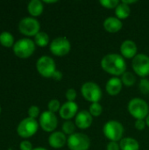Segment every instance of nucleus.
I'll use <instances>...</instances> for the list:
<instances>
[{"label": "nucleus", "instance_id": "nucleus-16", "mask_svg": "<svg viewBox=\"0 0 149 150\" xmlns=\"http://www.w3.org/2000/svg\"><path fill=\"white\" fill-rule=\"evenodd\" d=\"M68 139L63 132H53L48 137V143L54 149H61L67 143Z\"/></svg>", "mask_w": 149, "mask_h": 150}, {"label": "nucleus", "instance_id": "nucleus-18", "mask_svg": "<svg viewBox=\"0 0 149 150\" xmlns=\"http://www.w3.org/2000/svg\"><path fill=\"white\" fill-rule=\"evenodd\" d=\"M123 87V83L121 79L119 77H112L110 78L105 85L106 92L111 96H116L120 93Z\"/></svg>", "mask_w": 149, "mask_h": 150}, {"label": "nucleus", "instance_id": "nucleus-37", "mask_svg": "<svg viewBox=\"0 0 149 150\" xmlns=\"http://www.w3.org/2000/svg\"><path fill=\"white\" fill-rule=\"evenodd\" d=\"M44 3H47V4H54V3H57V1L54 0V1H47V0H45L43 1Z\"/></svg>", "mask_w": 149, "mask_h": 150}, {"label": "nucleus", "instance_id": "nucleus-29", "mask_svg": "<svg viewBox=\"0 0 149 150\" xmlns=\"http://www.w3.org/2000/svg\"><path fill=\"white\" fill-rule=\"evenodd\" d=\"M139 89L141 93L147 95L149 94V80L147 78H142L139 84Z\"/></svg>", "mask_w": 149, "mask_h": 150}, {"label": "nucleus", "instance_id": "nucleus-13", "mask_svg": "<svg viewBox=\"0 0 149 150\" xmlns=\"http://www.w3.org/2000/svg\"><path fill=\"white\" fill-rule=\"evenodd\" d=\"M77 111H78L77 104L76 102L68 101L61 106L59 113H60V116L61 119L66 120H69L72 118L76 116Z\"/></svg>", "mask_w": 149, "mask_h": 150}, {"label": "nucleus", "instance_id": "nucleus-34", "mask_svg": "<svg viewBox=\"0 0 149 150\" xmlns=\"http://www.w3.org/2000/svg\"><path fill=\"white\" fill-rule=\"evenodd\" d=\"M106 150H120L119 143L117 142H110L106 146Z\"/></svg>", "mask_w": 149, "mask_h": 150}, {"label": "nucleus", "instance_id": "nucleus-33", "mask_svg": "<svg viewBox=\"0 0 149 150\" xmlns=\"http://www.w3.org/2000/svg\"><path fill=\"white\" fill-rule=\"evenodd\" d=\"M134 126H135V128L138 129V130H144L146 126H147V123H146V120H136L135 123H134Z\"/></svg>", "mask_w": 149, "mask_h": 150}, {"label": "nucleus", "instance_id": "nucleus-24", "mask_svg": "<svg viewBox=\"0 0 149 150\" xmlns=\"http://www.w3.org/2000/svg\"><path fill=\"white\" fill-rule=\"evenodd\" d=\"M121 82L123 83V85L126 86V87H131L133 86L135 82H136V79H135V76L134 75L130 72V71H126L122 76H121Z\"/></svg>", "mask_w": 149, "mask_h": 150}, {"label": "nucleus", "instance_id": "nucleus-8", "mask_svg": "<svg viewBox=\"0 0 149 150\" xmlns=\"http://www.w3.org/2000/svg\"><path fill=\"white\" fill-rule=\"evenodd\" d=\"M67 144L70 150H88L90 147V140L84 134L75 133L68 136Z\"/></svg>", "mask_w": 149, "mask_h": 150}, {"label": "nucleus", "instance_id": "nucleus-28", "mask_svg": "<svg viewBox=\"0 0 149 150\" xmlns=\"http://www.w3.org/2000/svg\"><path fill=\"white\" fill-rule=\"evenodd\" d=\"M61 104L59 102V100L57 99H52L48 102V105H47V108H48V111L51 112H56L58 111H60L61 109Z\"/></svg>", "mask_w": 149, "mask_h": 150}, {"label": "nucleus", "instance_id": "nucleus-23", "mask_svg": "<svg viewBox=\"0 0 149 150\" xmlns=\"http://www.w3.org/2000/svg\"><path fill=\"white\" fill-rule=\"evenodd\" d=\"M34 43L39 47H46L49 43V36L45 32H40L34 36Z\"/></svg>", "mask_w": 149, "mask_h": 150}, {"label": "nucleus", "instance_id": "nucleus-4", "mask_svg": "<svg viewBox=\"0 0 149 150\" xmlns=\"http://www.w3.org/2000/svg\"><path fill=\"white\" fill-rule=\"evenodd\" d=\"M103 133L105 136L111 142L121 141L124 134L123 125L117 120H109L104 125Z\"/></svg>", "mask_w": 149, "mask_h": 150}, {"label": "nucleus", "instance_id": "nucleus-1", "mask_svg": "<svg viewBox=\"0 0 149 150\" xmlns=\"http://www.w3.org/2000/svg\"><path fill=\"white\" fill-rule=\"evenodd\" d=\"M102 69L108 74L119 76L126 71V63L124 57L119 54H108L101 60Z\"/></svg>", "mask_w": 149, "mask_h": 150}, {"label": "nucleus", "instance_id": "nucleus-40", "mask_svg": "<svg viewBox=\"0 0 149 150\" xmlns=\"http://www.w3.org/2000/svg\"><path fill=\"white\" fill-rule=\"evenodd\" d=\"M0 113H1V107H0Z\"/></svg>", "mask_w": 149, "mask_h": 150}, {"label": "nucleus", "instance_id": "nucleus-30", "mask_svg": "<svg viewBox=\"0 0 149 150\" xmlns=\"http://www.w3.org/2000/svg\"><path fill=\"white\" fill-rule=\"evenodd\" d=\"M40 115V108L36 105H32L28 109V116L32 119H36Z\"/></svg>", "mask_w": 149, "mask_h": 150}, {"label": "nucleus", "instance_id": "nucleus-10", "mask_svg": "<svg viewBox=\"0 0 149 150\" xmlns=\"http://www.w3.org/2000/svg\"><path fill=\"white\" fill-rule=\"evenodd\" d=\"M132 67L137 76L141 77L149 76V56L145 54H137L133 59Z\"/></svg>", "mask_w": 149, "mask_h": 150}, {"label": "nucleus", "instance_id": "nucleus-6", "mask_svg": "<svg viewBox=\"0 0 149 150\" xmlns=\"http://www.w3.org/2000/svg\"><path fill=\"white\" fill-rule=\"evenodd\" d=\"M36 69L39 74L46 78L52 77L54 72L57 70L54 59L47 55H43L38 59L36 63Z\"/></svg>", "mask_w": 149, "mask_h": 150}, {"label": "nucleus", "instance_id": "nucleus-22", "mask_svg": "<svg viewBox=\"0 0 149 150\" xmlns=\"http://www.w3.org/2000/svg\"><path fill=\"white\" fill-rule=\"evenodd\" d=\"M0 44L5 47H11L14 46V38L9 32H2L0 33Z\"/></svg>", "mask_w": 149, "mask_h": 150}, {"label": "nucleus", "instance_id": "nucleus-26", "mask_svg": "<svg viewBox=\"0 0 149 150\" xmlns=\"http://www.w3.org/2000/svg\"><path fill=\"white\" fill-rule=\"evenodd\" d=\"M89 112L92 115V117H98L103 112V107L99 103H92L90 105Z\"/></svg>", "mask_w": 149, "mask_h": 150}, {"label": "nucleus", "instance_id": "nucleus-21", "mask_svg": "<svg viewBox=\"0 0 149 150\" xmlns=\"http://www.w3.org/2000/svg\"><path fill=\"white\" fill-rule=\"evenodd\" d=\"M130 13H131V9H130L129 5H127L122 2H120L119 4L115 9L116 17L120 20L128 18L130 16Z\"/></svg>", "mask_w": 149, "mask_h": 150}, {"label": "nucleus", "instance_id": "nucleus-31", "mask_svg": "<svg viewBox=\"0 0 149 150\" xmlns=\"http://www.w3.org/2000/svg\"><path fill=\"white\" fill-rule=\"evenodd\" d=\"M76 91L75 89H68L66 93H65V96H66V98L68 99V101H71V102H75V99L76 98Z\"/></svg>", "mask_w": 149, "mask_h": 150}, {"label": "nucleus", "instance_id": "nucleus-19", "mask_svg": "<svg viewBox=\"0 0 149 150\" xmlns=\"http://www.w3.org/2000/svg\"><path fill=\"white\" fill-rule=\"evenodd\" d=\"M27 10L30 15L33 17H39L41 15L44 10L43 3L40 0H32L27 5Z\"/></svg>", "mask_w": 149, "mask_h": 150}, {"label": "nucleus", "instance_id": "nucleus-32", "mask_svg": "<svg viewBox=\"0 0 149 150\" xmlns=\"http://www.w3.org/2000/svg\"><path fill=\"white\" fill-rule=\"evenodd\" d=\"M20 150H32V144L29 141H23L19 144Z\"/></svg>", "mask_w": 149, "mask_h": 150}, {"label": "nucleus", "instance_id": "nucleus-25", "mask_svg": "<svg viewBox=\"0 0 149 150\" xmlns=\"http://www.w3.org/2000/svg\"><path fill=\"white\" fill-rule=\"evenodd\" d=\"M76 127V124L73 123L72 121H70V120H66V121L62 124L61 129H62V132H63L65 134L71 135V134H75Z\"/></svg>", "mask_w": 149, "mask_h": 150}, {"label": "nucleus", "instance_id": "nucleus-9", "mask_svg": "<svg viewBox=\"0 0 149 150\" xmlns=\"http://www.w3.org/2000/svg\"><path fill=\"white\" fill-rule=\"evenodd\" d=\"M40 25L39 21L32 17H26L22 18L18 23L19 32L28 37L35 36L40 33Z\"/></svg>", "mask_w": 149, "mask_h": 150}, {"label": "nucleus", "instance_id": "nucleus-15", "mask_svg": "<svg viewBox=\"0 0 149 150\" xmlns=\"http://www.w3.org/2000/svg\"><path fill=\"white\" fill-rule=\"evenodd\" d=\"M92 121V115L88 111H81L77 112L75 119V124L80 129H88L91 126Z\"/></svg>", "mask_w": 149, "mask_h": 150}, {"label": "nucleus", "instance_id": "nucleus-5", "mask_svg": "<svg viewBox=\"0 0 149 150\" xmlns=\"http://www.w3.org/2000/svg\"><path fill=\"white\" fill-rule=\"evenodd\" d=\"M81 92L84 99L92 103H99L102 98L101 88L94 82H86L81 87Z\"/></svg>", "mask_w": 149, "mask_h": 150}, {"label": "nucleus", "instance_id": "nucleus-7", "mask_svg": "<svg viewBox=\"0 0 149 150\" xmlns=\"http://www.w3.org/2000/svg\"><path fill=\"white\" fill-rule=\"evenodd\" d=\"M39 128V123L36 120L32 118H25L22 120L17 127V133L21 138H30L33 136Z\"/></svg>", "mask_w": 149, "mask_h": 150}, {"label": "nucleus", "instance_id": "nucleus-27", "mask_svg": "<svg viewBox=\"0 0 149 150\" xmlns=\"http://www.w3.org/2000/svg\"><path fill=\"white\" fill-rule=\"evenodd\" d=\"M119 1L118 0H100L99 4L107 9H116L117 6L119 4Z\"/></svg>", "mask_w": 149, "mask_h": 150}, {"label": "nucleus", "instance_id": "nucleus-3", "mask_svg": "<svg viewBox=\"0 0 149 150\" xmlns=\"http://www.w3.org/2000/svg\"><path fill=\"white\" fill-rule=\"evenodd\" d=\"M35 51V43L28 38H23L15 42L13 52L16 56L21 59L29 58Z\"/></svg>", "mask_w": 149, "mask_h": 150}, {"label": "nucleus", "instance_id": "nucleus-35", "mask_svg": "<svg viewBox=\"0 0 149 150\" xmlns=\"http://www.w3.org/2000/svg\"><path fill=\"white\" fill-rule=\"evenodd\" d=\"M52 78H54V79L56 80V81H61V80L62 79V73H61L60 70H56V71L54 72V74L53 75Z\"/></svg>", "mask_w": 149, "mask_h": 150}, {"label": "nucleus", "instance_id": "nucleus-20", "mask_svg": "<svg viewBox=\"0 0 149 150\" xmlns=\"http://www.w3.org/2000/svg\"><path fill=\"white\" fill-rule=\"evenodd\" d=\"M120 150H139L140 144L137 140L132 137L123 138L119 142Z\"/></svg>", "mask_w": 149, "mask_h": 150}, {"label": "nucleus", "instance_id": "nucleus-12", "mask_svg": "<svg viewBox=\"0 0 149 150\" xmlns=\"http://www.w3.org/2000/svg\"><path fill=\"white\" fill-rule=\"evenodd\" d=\"M58 120L55 113L49 111L43 112L40 116V127L45 132H54L57 127Z\"/></svg>", "mask_w": 149, "mask_h": 150}, {"label": "nucleus", "instance_id": "nucleus-38", "mask_svg": "<svg viewBox=\"0 0 149 150\" xmlns=\"http://www.w3.org/2000/svg\"><path fill=\"white\" fill-rule=\"evenodd\" d=\"M32 150H47V149H44V148H41V147H38V148L33 149Z\"/></svg>", "mask_w": 149, "mask_h": 150}, {"label": "nucleus", "instance_id": "nucleus-14", "mask_svg": "<svg viewBox=\"0 0 149 150\" xmlns=\"http://www.w3.org/2000/svg\"><path fill=\"white\" fill-rule=\"evenodd\" d=\"M120 53L124 58L133 59L137 55V45L132 40H126L120 45Z\"/></svg>", "mask_w": 149, "mask_h": 150}, {"label": "nucleus", "instance_id": "nucleus-39", "mask_svg": "<svg viewBox=\"0 0 149 150\" xmlns=\"http://www.w3.org/2000/svg\"><path fill=\"white\" fill-rule=\"evenodd\" d=\"M146 120L147 126H148V127H149V114H148V117L146 118V120Z\"/></svg>", "mask_w": 149, "mask_h": 150}, {"label": "nucleus", "instance_id": "nucleus-11", "mask_svg": "<svg viewBox=\"0 0 149 150\" xmlns=\"http://www.w3.org/2000/svg\"><path fill=\"white\" fill-rule=\"evenodd\" d=\"M50 51L55 56H64L70 52L71 44L66 37H57L50 43Z\"/></svg>", "mask_w": 149, "mask_h": 150}, {"label": "nucleus", "instance_id": "nucleus-36", "mask_svg": "<svg viewBox=\"0 0 149 150\" xmlns=\"http://www.w3.org/2000/svg\"><path fill=\"white\" fill-rule=\"evenodd\" d=\"M137 1H135V0H132V1H128V0H123L122 1V3H124V4H127V5H129V4H134V3H136Z\"/></svg>", "mask_w": 149, "mask_h": 150}, {"label": "nucleus", "instance_id": "nucleus-17", "mask_svg": "<svg viewBox=\"0 0 149 150\" xmlns=\"http://www.w3.org/2000/svg\"><path fill=\"white\" fill-rule=\"evenodd\" d=\"M103 26L105 31L108 33H118L122 29L123 23L120 19H119L117 17H109L105 19Z\"/></svg>", "mask_w": 149, "mask_h": 150}, {"label": "nucleus", "instance_id": "nucleus-2", "mask_svg": "<svg viewBox=\"0 0 149 150\" xmlns=\"http://www.w3.org/2000/svg\"><path fill=\"white\" fill-rule=\"evenodd\" d=\"M127 109L130 114L136 120H146L149 114L148 103L140 98H134L131 99L127 105Z\"/></svg>", "mask_w": 149, "mask_h": 150}]
</instances>
